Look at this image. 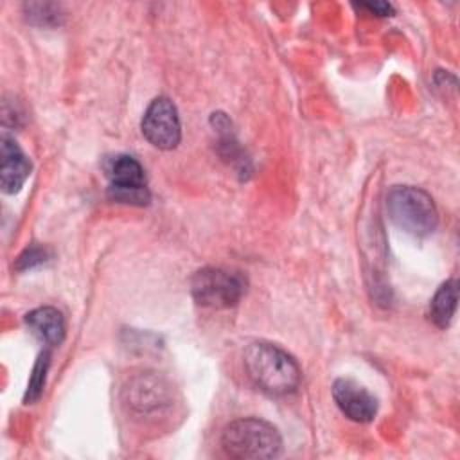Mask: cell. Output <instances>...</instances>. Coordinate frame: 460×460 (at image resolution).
<instances>
[{
	"label": "cell",
	"instance_id": "8",
	"mask_svg": "<svg viewBox=\"0 0 460 460\" xmlns=\"http://www.w3.org/2000/svg\"><path fill=\"white\" fill-rule=\"evenodd\" d=\"M332 397L341 413L354 422H370L377 413V399L354 379H336L332 383Z\"/></svg>",
	"mask_w": 460,
	"mask_h": 460
},
{
	"label": "cell",
	"instance_id": "3",
	"mask_svg": "<svg viewBox=\"0 0 460 460\" xmlns=\"http://www.w3.org/2000/svg\"><path fill=\"white\" fill-rule=\"evenodd\" d=\"M390 219L404 232L422 237L437 228L438 214L431 196L411 185H397L386 196Z\"/></svg>",
	"mask_w": 460,
	"mask_h": 460
},
{
	"label": "cell",
	"instance_id": "10",
	"mask_svg": "<svg viewBox=\"0 0 460 460\" xmlns=\"http://www.w3.org/2000/svg\"><path fill=\"white\" fill-rule=\"evenodd\" d=\"M25 323L29 331L45 345L54 347L61 343L65 336V320L63 314L50 305L32 309L25 314Z\"/></svg>",
	"mask_w": 460,
	"mask_h": 460
},
{
	"label": "cell",
	"instance_id": "13",
	"mask_svg": "<svg viewBox=\"0 0 460 460\" xmlns=\"http://www.w3.org/2000/svg\"><path fill=\"white\" fill-rule=\"evenodd\" d=\"M45 261V250H40V248H31V250H25L20 257H18V268L20 270H27L34 264H40Z\"/></svg>",
	"mask_w": 460,
	"mask_h": 460
},
{
	"label": "cell",
	"instance_id": "5",
	"mask_svg": "<svg viewBox=\"0 0 460 460\" xmlns=\"http://www.w3.org/2000/svg\"><path fill=\"white\" fill-rule=\"evenodd\" d=\"M246 289L241 273L223 268H201L190 279V293L198 305L226 309L235 305Z\"/></svg>",
	"mask_w": 460,
	"mask_h": 460
},
{
	"label": "cell",
	"instance_id": "11",
	"mask_svg": "<svg viewBox=\"0 0 460 460\" xmlns=\"http://www.w3.org/2000/svg\"><path fill=\"white\" fill-rule=\"evenodd\" d=\"M456 300H458L456 280H447L437 289V293L429 304V318L433 320V323L437 327L444 329L449 325V322L455 314V309H456Z\"/></svg>",
	"mask_w": 460,
	"mask_h": 460
},
{
	"label": "cell",
	"instance_id": "12",
	"mask_svg": "<svg viewBox=\"0 0 460 460\" xmlns=\"http://www.w3.org/2000/svg\"><path fill=\"white\" fill-rule=\"evenodd\" d=\"M49 363H50V354L45 350L40 354L34 368H32V374H31V379H29V385H27V394H25V402H34L40 399L41 392H43V386H45V377H47V368H49Z\"/></svg>",
	"mask_w": 460,
	"mask_h": 460
},
{
	"label": "cell",
	"instance_id": "6",
	"mask_svg": "<svg viewBox=\"0 0 460 460\" xmlns=\"http://www.w3.org/2000/svg\"><path fill=\"white\" fill-rule=\"evenodd\" d=\"M142 135L158 149H174L181 138L176 106L167 97H156L142 117Z\"/></svg>",
	"mask_w": 460,
	"mask_h": 460
},
{
	"label": "cell",
	"instance_id": "4",
	"mask_svg": "<svg viewBox=\"0 0 460 460\" xmlns=\"http://www.w3.org/2000/svg\"><path fill=\"white\" fill-rule=\"evenodd\" d=\"M122 401L135 417H164L174 406V390L171 383L156 372H142L126 383Z\"/></svg>",
	"mask_w": 460,
	"mask_h": 460
},
{
	"label": "cell",
	"instance_id": "2",
	"mask_svg": "<svg viewBox=\"0 0 460 460\" xmlns=\"http://www.w3.org/2000/svg\"><path fill=\"white\" fill-rule=\"evenodd\" d=\"M221 446L232 458H275L282 451V438L273 424L246 417L223 429Z\"/></svg>",
	"mask_w": 460,
	"mask_h": 460
},
{
	"label": "cell",
	"instance_id": "7",
	"mask_svg": "<svg viewBox=\"0 0 460 460\" xmlns=\"http://www.w3.org/2000/svg\"><path fill=\"white\" fill-rule=\"evenodd\" d=\"M110 194L122 203L144 205L149 201L146 187V174L142 165L129 155H119L111 158L108 167Z\"/></svg>",
	"mask_w": 460,
	"mask_h": 460
},
{
	"label": "cell",
	"instance_id": "14",
	"mask_svg": "<svg viewBox=\"0 0 460 460\" xmlns=\"http://www.w3.org/2000/svg\"><path fill=\"white\" fill-rule=\"evenodd\" d=\"M363 7H367L368 11L379 14V16H386V14H390L394 11V7L390 4H386V2H368V4H363Z\"/></svg>",
	"mask_w": 460,
	"mask_h": 460
},
{
	"label": "cell",
	"instance_id": "9",
	"mask_svg": "<svg viewBox=\"0 0 460 460\" xmlns=\"http://www.w3.org/2000/svg\"><path fill=\"white\" fill-rule=\"evenodd\" d=\"M0 185L7 194L18 192L31 174V160L7 133L0 138Z\"/></svg>",
	"mask_w": 460,
	"mask_h": 460
},
{
	"label": "cell",
	"instance_id": "1",
	"mask_svg": "<svg viewBox=\"0 0 460 460\" xmlns=\"http://www.w3.org/2000/svg\"><path fill=\"white\" fill-rule=\"evenodd\" d=\"M243 363L252 383L270 395H288L300 383L298 363L270 341L250 343L244 349Z\"/></svg>",
	"mask_w": 460,
	"mask_h": 460
}]
</instances>
